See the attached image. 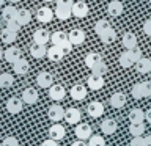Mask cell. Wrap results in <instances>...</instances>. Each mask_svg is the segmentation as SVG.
<instances>
[{
	"label": "cell",
	"instance_id": "cell-53",
	"mask_svg": "<svg viewBox=\"0 0 151 146\" xmlns=\"http://www.w3.org/2000/svg\"><path fill=\"white\" fill-rule=\"evenodd\" d=\"M150 3H151V0H150Z\"/></svg>",
	"mask_w": 151,
	"mask_h": 146
},
{
	"label": "cell",
	"instance_id": "cell-37",
	"mask_svg": "<svg viewBox=\"0 0 151 146\" xmlns=\"http://www.w3.org/2000/svg\"><path fill=\"white\" fill-rule=\"evenodd\" d=\"M107 71H109V68H107V64H106V61H104V60L98 61V63L91 68V72L93 74H99V75H106Z\"/></svg>",
	"mask_w": 151,
	"mask_h": 146
},
{
	"label": "cell",
	"instance_id": "cell-10",
	"mask_svg": "<svg viewBox=\"0 0 151 146\" xmlns=\"http://www.w3.org/2000/svg\"><path fill=\"white\" fill-rule=\"evenodd\" d=\"M47 116L50 118L52 121H60V120H63L65 118V110H63V107L58 105V104H54V105H50L49 107V110H47Z\"/></svg>",
	"mask_w": 151,
	"mask_h": 146
},
{
	"label": "cell",
	"instance_id": "cell-26",
	"mask_svg": "<svg viewBox=\"0 0 151 146\" xmlns=\"http://www.w3.org/2000/svg\"><path fill=\"white\" fill-rule=\"evenodd\" d=\"M49 39H50V35H49V31H47V30H44V28H38V30L33 33V41H35V42L46 44Z\"/></svg>",
	"mask_w": 151,
	"mask_h": 146
},
{
	"label": "cell",
	"instance_id": "cell-24",
	"mask_svg": "<svg viewBox=\"0 0 151 146\" xmlns=\"http://www.w3.org/2000/svg\"><path fill=\"white\" fill-rule=\"evenodd\" d=\"M16 21L21 24V27L28 25V24H30V21H32V13L28 11V9H25V8L17 9V17H16Z\"/></svg>",
	"mask_w": 151,
	"mask_h": 146
},
{
	"label": "cell",
	"instance_id": "cell-27",
	"mask_svg": "<svg viewBox=\"0 0 151 146\" xmlns=\"http://www.w3.org/2000/svg\"><path fill=\"white\" fill-rule=\"evenodd\" d=\"M46 57H47L49 60H52V61H60V60L65 57V54L61 52V49H60L58 46L54 44L50 49H47V55H46Z\"/></svg>",
	"mask_w": 151,
	"mask_h": 146
},
{
	"label": "cell",
	"instance_id": "cell-20",
	"mask_svg": "<svg viewBox=\"0 0 151 146\" xmlns=\"http://www.w3.org/2000/svg\"><path fill=\"white\" fill-rule=\"evenodd\" d=\"M116 129H118V124H116L115 120H110V118H107V120H104V121L101 122V130H102L106 135L115 134Z\"/></svg>",
	"mask_w": 151,
	"mask_h": 146
},
{
	"label": "cell",
	"instance_id": "cell-39",
	"mask_svg": "<svg viewBox=\"0 0 151 146\" xmlns=\"http://www.w3.org/2000/svg\"><path fill=\"white\" fill-rule=\"evenodd\" d=\"M88 146H106V140L101 135H91L88 138Z\"/></svg>",
	"mask_w": 151,
	"mask_h": 146
},
{
	"label": "cell",
	"instance_id": "cell-16",
	"mask_svg": "<svg viewBox=\"0 0 151 146\" xmlns=\"http://www.w3.org/2000/svg\"><path fill=\"white\" fill-rule=\"evenodd\" d=\"M104 87V75H99V74H93L88 77V88L90 89H101Z\"/></svg>",
	"mask_w": 151,
	"mask_h": 146
},
{
	"label": "cell",
	"instance_id": "cell-23",
	"mask_svg": "<svg viewBox=\"0 0 151 146\" xmlns=\"http://www.w3.org/2000/svg\"><path fill=\"white\" fill-rule=\"evenodd\" d=\"M121 44L124 46V49H134V47H137V38L134 33H131V31H127L123 35L121 38Z\"/></svg>",
	"mask_w": 151,
	"mask_h": 146
},
{
	"label": "cell",
	"instance_id": "cell-15",
	"mask_svg": "<svg viewBox=\"0 0 151 146\" xmlns=\"http://www.w3.org/2000/svg\"><path fill=\"white\" fill-rule=\"evenodd\" d=\"M36 17H38L40 22L47 24V22H50L52 19H54V11H52L49 6H41L40 9H38V13H36Z\"/></svg>",
	"mask_w": 151,
	"mask_h": 146
},
{
	"label": "cell",
	"instance_id": "cell-13",
	"mask_svg": "<svg viewBox=\"0 0 151 146\" xmlns=\"http://www.w3.org/2000/svg\"><path fill=\"white\" fill-rule=\"evenodd\" d=\"M88 14V5L82 2V0H79V2H74L73 3V16L82 19Z\"/></svg>",
	"mask_w": 151,
	"mask_h": 146
},
{
	"label": "cell",
	"instance_id": "cell-9",
	"mask_svg": "<svg viewBox=\"0 0 151 146\" xmlns=\"http://www.w3.org/2000/svg\"><path fill=\"white\" fill-rule=\"evenodd\" d=\"M68 39L71 41L73 46H80L85 41V31L80 30V28H73V30L68 33Z\"/></svg>",
	"mask_w": 151,
	"mask_h": 146
},
{
	"label": "cell",
	"instance_id": "cell-8",
	"mask_svg": "<svg viewBox=\"0 0 151 146\" xmlns=\"http://www.w3.org/2000/svg\"><path fill=\"white\" fill-rule=\"evenodd\" d=\"M3 58L8 61V63H14L19 58H22V50L19 47H8L6 50H3Z\"/></svg>",
	"mask_w": 151,
	"mask_h": 146
},
{
	"label": "cell",
	"instance_id": "cell-3",
	"mask_svg": "<svg viewBox=\"0 0 151 146\" xmlns=\"http://www.w3.org/2000/svg\"><path fill=\"white\" fill-rule=\"evenodd\" d=\"M132 96L135 99H143L151 96V82H140L132 87Z\"/></svg>",
	"mask_w": 151,
	"mask_h": 146
},
{
	"label": "cell",
	"instance_id": "cell-29",
	"mask_svg": "<svg viewBox=\"0 0 151 146\" xmlns=\"http://www.w3.org/2000/svg\"><path fill=\"white\" fill-rule=\"evenodd\" d=\"M126 104V96L123 93H113L110 96V105L113 108H121Z\"/></svg>",
	"mask_w": 151,
	"mask_h": 146
},
{
	"label": "cell",
	"instance_id": "cell-42",
	"mask_svg": "<svg viewBox=\"0 0 151 146\" xmlns=\"http://www.w3.org/2000/svg\"><path fill=\"white\" fill-rule=\"evenodd\" d=\"M129 146H145V138H143L142 135H140V137H134Z\"/></svg>",
	"mask_w": 151,
	"mask_h": 146
},
{
	"label": "cell",
	"instance_id": "cell-51",
	"mask_svg": "<svg viewBox=\"0 0 151 146\" xmlns=\"http://www.w3.org/2000/svg\"><path fill=\"white\" fill-rule=\"evenodd\" d=\"M5 3V0H0V6H2V5Z\"/></svg>",
	"mask_w": 151,
	"mask_h": 146
},
{
	"label": "cell",
	"instance_id": "cell-14",
	"mask_svg": "<svg viewBox=\"0 0 151 146\" xmlns=\"http://www.w3.org/2000/svg\"><path fill=\"white\" fill-rule=\"evenodd\" d=\"M87 112L91 118H99V116H102V113H104V105L98 101H93L87 105Z\"/></svg>",
	"mask_w": 151,
	"mask_h": 146
},
{
	"label": "cell",
	"instance_id": "cell-43",
	"mask_svg": "<svg viewBox=\"0 0 151 146\" xmlns=\"http://www.w3.org/2000/svg\"><path fill=\"white\" fill-rule=\"evenodd\" d=\"M6 27L11 28V30H14V31H19V30H21V24H19L17 21H9V22H6Z\"/></svg>",
	"mask_w": 151,
	"mask_h": 146
},
{
	"label": "cell",
	"instance_id": "cell-41",
	"mask_svg": "<svg viewBox=\"0 0 151 146\" xmlns=\"http://www.w3.org/2000/svg\"><path fill=\"white\" fill-rule=\"evenodd\" d=\"M2 146H19V141H17V138H14V137H6V138L2 141Z\"/></svg>",
	"mask_w": 151,
	"mask_h": 146
},
{
	"label": "cell",
	"instance_id": "cell-33",
	"mask_svg": "<svg viewBox=\"0 0 151 146\" xmlns=\"http://www.w3.org/2000/svg\"><path fill=\"white\" fill-rule=\"evenodd\" d=\"M145 130H146V127H145L143 122H135V124H132V122H131V126H129V132H131L132 137H140V135H143Z\"/></svg>",
	"mask_w": 151,
	"mask_h": 146
},
{
	"label": "cell",
	"instance_id": "cell-47",
	"mask_svg": "<svg viewBox=\"0 0 151 146\" xmlns=\"http://www.w3.org/2000/svg\"><path fill=\"white\" fill-rule=\"evenodd\" d=\"M145 120H146V121H148L150 124H151V108H150L148 112H145Z\"/></svg>",
	"mask_w": 151,
	"mask_h": 146
},
{
	"label": "cell",
	"instance_id": "cell-28",
	"mask_svg": "<svg viewBox=\"0 0 151 146\" xmlns=\"http://www.w3.org/2000/svg\"><path fill=\"white\" fill-rule=\"evenodd\" d=\"M13 69H14V72L19 74V75L27 74L28 72V63H27V60L19 58L17 61H14V63H13Z\"/></svg>",
	"mask_w": 151,
	"mask_h": 146
},
{
	"label": "cell",
	"instance_id": "cell-12",
	"mask_svg": "<svg viewBox=\"0 0 151 146\" xmlns=\"http://www.w3.org/2000/svg\"><path fill=\"white\" fill-rule=\"evenodd\" d=\"M71 97L74 99V101H83L85 97H87V87L85 85H80V83H77V85H74L73 88H71Z\"/></svg>",
	"mask_w": 151,
	"mask_h": 146
},
{
	"label": "cell",
	"instance_id": "cell-19",
	"mask_svg": "<svg viewBox=\"0 0 151 146\" xmlns=\"http://www.w3.org/2000/svg\"><path fill=\"white\" fill-rule=\"evenodd\" d=\"M30 54L33 58H42V57L47 55V49L46 44H40V42H33L30 47Z\"/></svg>",
	"mask_w": 151,
	"mask_h": 146
},
{
	"label": "cell",
	"instance_id": "cell-17",
	"mask_svg": "<svg viewBox=\"0 0 151 146\" xmlns=\"http://www.w3.org/2000/svg\"><path fill=\"white\" fill-rule=\"evenodd\" d=\"M107 13H109V16H112V17L121 16V13H123V3L120 2V0H112V2L107 5Z\"/></svg>",
	"mask_w": 151,
	"mask_h": 146
},
{
	"label": "cell",
	"instance_id": "cell-45",
	"mask_svg": "<svg viewBox=\"0 0 151 146\" xmlns=\"http://www.w3.org/2000/svg\"><path fill=\"white\" fill-rule=\"evenodd\" d=\"M41 146H58V145H57V140L49 138V140H44V141H42Z\"/></svg>",
	"mask_w": 151,
	"mask_h": 146
},
{
	"label": "cell",
	"instance_id": "cell-22",
	"mask_svg": "<svg viewBox=\"0 0 151 146\" xmlns=\"http://www.w3.org/2000/svg\"><path fill=\"white\" fill-rule=\"evenodd\" d=\"M66 134V130H65V127L63 126H60V124H54L49 129V138H54V140H63V137Z\"/></svg>",
	"mask_w": 151,
	"mask_h": 146
},
{
	"label": "cell",
	"instance_id": "cell-38",
	"mask_svg": "<svg viewBox=\"0 0 151 146\" xmlns=\"http://www.w3.org/2000/svg\"><path fill=\"white\" fill-rule=\"evenodd\" d=\"M101 41L104 42V44H112L113 41H116V33L110 28L109 31H106L104 35H101Z\"/></svg>",
	"mask_w": 151,
	"mask_h": 146
},
{
	"label": "cell",
	"instance_id": "cell-50",
	"mask_svg": "<svg viewBox=\"0 0 151 146\" xmlns=\"http://www.w3.org/2000/svg\"><path fill=\"white\" fill-rule=\"evenodd\" d=\"M2 57H3V50L0 49V60H2Z\"/></svg>",
	"mask_w": 151,
	"mask_h": 146
},
{
	"label": "cell",
	"instance_id": "cell-31",
	"mask_svg": "<svg viewBox=\"0 0 151 146\" xmlns=\"http://www.w3.org/2000/svg\"><path fill=\"white\" fill-rule=\"evenodd\" d=\"M145 120V112L142 110V108H132L129 112V121L132 124H135V122H143Z\"/></svg>",
	"mask_w": 151,
	"mask_h": 146
},
{
	"label": "cell",
	"instance_id": "cell-36",
	"mask_svg": "<svg viewBox=\"0 0 151 146\" xmlns=\"http://www.w3.org/2000/svg\"><path fill=\"white\" fill-rule=\"evenodd\" d=\"M13 83H14L13 74H8V72L0 74V87H2V88H9Z\"/></svg>",
	"mask_w": 151,
	"mask_h": 146
},
{
	"label": "cell",
	"instance_id": "cell-21",
	"mask_svg": "<svg viewBox=\"0 0 151 146\" xmlns=\"http://www.w3.org/2000/svg\"><path fill=\"white\" fill-rule=\"evenodd\" d=\"M22 101L25 104H35L38 101V91L35 88H25L22 91Z\"/></svg>",
	"mask_w": 151,
	"mask_h": 146
},
{
	"label": "cell",
	"instance_id": "cell-32",
	"mask_svg": "<svg viewBox=\"0 0 151 146\" xmlns=\"http://www.w3.org/2000/svg\"><path fill=\"white\" fill-rule=\"evenodd\" d=\"M112 28V25H110V22L109 21H106V19H101V21H98L96 24H94V31H96V35H104L106 31H109Z\"/></svg>",
	"mask_w": 151,
	"mask_h": 146
},
{
	"label": "cell",
	"instance_id": "cell-48",
	"mask_svg": "<svg viewBox=\"0 0 151 146\" xmlns=\"http://www.w3.org/2000/svg\"><path fill=\"white\" fill-rule=\"evenodd\" d=\"M145 146H151V135L145 137Z\"/></svg>",
	"mask_w": 151,
	"mask_h": 146
},
{
	"label": "cell",
	"instance_id": "cell-34",
	"mask_svg": "<svg viewBox=\"0 0 151 146\" xmlns=\"http://www.w3.org/2000/svg\"><path fill=\"white\" fill-rule=\"evenodd\" d=\"M66 39H68V35H66L65 31H54L50 35V41H52V44H55V46H60L61 42H65Z\"/></svg>",
	"mask_w": 151,
	"mask_h": 146
},
{
	"label": "cell",
	"instance_id": "cell-2",
	"mask_svg": "<svg viewBox=\"0 0 151 146\" xmlns=\"http://www.w3.org/2000/svg\"><path fill=\"white\" fill-rule=\"evenodd\" d=\"M73 3L74 0H57V8H55V16L60 21H66L73 16Z\"/></svg>",
	"mask_w": 151,
	"mask_h": 146
},
{
	"label": "cell",
	"instance_id": "cell-30",
	"mask_svg": "<svg viewBox=\"0 0 151 146\" xmlns=\"http://www.w3.org/2000/svg\"><path fill=\"white\" fill-rule=\"evenodd\" d=\"M2 41L3 42H6V44H11L13 41H16L17 39V31H14V30H11V28H3L2 30Z\"/></svg>",
	"mask_w": 151,
	"mask_h": 146
},
{
	"label": "cell",
	"instance_id": "cell-35",
	"mask_svg": "<svg viewBox=\"0 0 151 146\" xmlns=\"http://www.w3.org/2000/svg\"><path fill=\"white\" fill-rule=\"evenodd\" d=\"M101 60L102 58H101V55H99V54H96V52H90V54H87V57H85V64L91 69L93 66L96 64L98 61H101Z\"/></svg>",
	"mask_w": 151,
	"mask_h": 146
},
{
	"label": "cell",
	"instance_id": "cell-6",
	"mask_svg": "<svg viewBox=\"0 0 151 146\" xmlns=\"http://www.w3.org/2000/svg\"><path fill=\"white\" fill-rule=\"evenodd\" d=\"M91 126L88 124V122H79L77 126H76V137L80 140H88L90 137H91Z\"/></svg>",
	"mask_w": 151,
	"mask_h": 146
},
{
	"label": "cell",
	"instance_id": "cell-4",
	"mask_svg": "<svg viewBox=\"0 0 151 146\" xmlns=\"http://www.w3.org/2000/svg\"><path fill=\"white\" fill-rule=\"evenodd\" d=\"M36 83H38V87H41V88H50L52 85H54V75L50 72H47V71H41V72L36 75Z\"/></svg>",
	"mask_w": 151,
	"mask_h": 146
},
{
	"label": "cell",
	"instance_id": "cell-44",
	"mask_svg": "<svg viewBox=\"0 0 151 146\" xmlns=\"http://www.w3.org/2000/svg\"><path fill=\"white\" fill-rule=\"evenodd\" d=\"M143 31H145V35L151 36V19H146L143 22Z\"/></svg>",
	"mask_w": 151,
	"mask_h": 146
},
{
	"label": "cell",
	"instance_id": "cell-49",
	"mask_svg": "<svg viewBox=\"0 0 151 146\" xmlns=\"http://www.w3.org/2000/svg\"><path fill=\"white\" fill-rule=\"evenodd\" d=\"M9 3H17V2H21V0H8Z\"/></svg>",
	"mask_w": 151,
	"mask_h": 146
},
{
	"label": "cell",
	"instance_id": "cell-7",
	"mask_svg": "<svg viewBox=\"0 0 151 146\" xmlns=\"http://www.w3.org/2000/svg\"><path fill=\"white\" fill-rule=\"evenodd\" d=\"M24 108V101L19 97H9L6 101V110L11 113V115H16V113H21Z\"/></svg>",
	"mask_w": 151,
	"mask_h": 146
},
{
	"label": "cell",
	"instance_id": "cell-11",
	"mask_svg": "<svg viewBox=\"0 0 151 146\" xmlns=\"http://www.w3.org/2000/svg\"><path fill=\"white\" fill-rule=\"evenodd\" d=\"M66 96V89L63 85H52L49 88V97L52 101H61Z\"/></svg>",
	"mask_w": 151,
	"mask_h": 146
},
{
	"label": "cell",
	"instance_id": "cell-40",
	"mask_svg": "<svg viewBox=\"0 0 151 146\" xmlns=\"http://www.w3.org/2000/svg\"><path fill=\"white\" fill-rule=\"evenodd\" d=\"M58 47L61 49V52H63L65 55H68L69 52H71V49H73V44H71V41H69V39H66L65 42H61Z\"/></svg>",
	"mask_w": 151,
	"mask_h": 146
},
{
	"label": "cell",
	"instance_id": "cell-54",
	"mask_svg": "<svg viewBox=\"0 0 151 146\" xmlns=\"http://www.w3.org/2000/svg\"><path fill=\"white\" fill-rule=\"evenodd\" d=\"M150 72H151V71H150Z\"/></svg>",
	"mask_w": 151,
	"mask_h": 146
},
{
	"label": "cell",
	"instance_id": "cell-46",
	"mask_svg": "<svg viewBox=\"0 0 151 146\" xmlns=\"http://www.w3.org/2000/svg\"><path fill=\"white\" fill-rule=\"evenodd\" d=\"M71 146H87V143H85V141L83 140H77V141H73V145H71Z\"/></svg>",
	"mask_w": 151,
	"mask_h": 146
},
{
	"label": "cell",
	"instance_id": "cell-25",
	"mask_svg": "<svg viewBox=\"0 0 151 146\" xmlns=\"http://www.w3.org/2000/svg\"><path fill=\"white\" fill-rule=\"evenodd\" d=\"M135 69H137L139 74H148L151 71V60L142 57L139 61H135Z\"/></svg>",
	"mask_w": 151,
	"mask_h": 146
},
{
	"label": "cell",
	"instance_id": "cell-1",
	"mask_svg": "<svg viewBox=\"0 0 151 146\" xmlns=\"http://www.w3.org/2000/svg\"><path fill=\"white\" fill-rule=\"evenodd\" d=\"M142 58V52L140 49H137V47H134V49H126V52H123V54L120 55V58H118V61H120V66L121 68H131V66L135 64V61H139Z\"/></svg>",
	"mask_w": 151,
	"mask_h": 146
},
{
	"label": "cell",
	"instance_id": "cell-18",
	"mask_svg": "<svg viewBox=\"0 0 151 146\" xmlns=\"http://www.w3.org/2000/svg\"><path fill=\"white\" fill-rule=\"evenodd\" d=\"M16 17H17V8L14 6V3H13V5H8V6L3 8V11H2V19H3L5 22L16 21Z\"/></svg>",
	"mask_w": 151,
	"mask_h": 146
},
{
	"label": "cell",
	"instance_id": "cell-5",
	"mask_svg": "<svg viewBox=\"0 0 151 146\" xmlns=\"http://www.w3.org/2000/svg\"><path fill=\"white\" fill-rule=\"evenodd\" d=\"M80 118H82V113H80L79 108L76 107H69L65 110V120L68 124H79Z\"/></svg>",
	"mask_w": 151,
	"mask_h": 146
},
{
	"label": "cell",
	"instance_id": "cell-52",
	"mask_svg": "<svg viewBox=\"0 0 151 146\" xmlns=\"http://www.w3.org/2000/svg\"><path fill=\"white\" fill-rule=\"evenodd\" d=\"M42 2H54V0H42Z\"/></svg>",
	"mask_w": 151,
	"mask_h": 146
}]
</instances>
